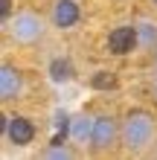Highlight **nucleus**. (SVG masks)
<instances>
[{
	"label": "nucleus",
	"mask_w": 157,
	"mask_h": 160,
	"mask_svg": "<svg viewBox=\"0 0 157 160\" xmlns=\"http://www.w3.org/2000/svg\"><path fill=\"white\" fill-rule=\"evenodd\" d=\"M154 64H157V50H154Z\"/></svg>",
	"instance_id": "obj_15"
},
{
	"label": "nucleus",
	"mask_w": 157,
	"mask_h": 160,
	"mask_svg": "<svg viewBox=\"0 0 157 160\" xmlns=\"http://www.w3.org/2000/svg\"><path fill=\"white\" fill-rule=\"evenodd\" d=\"M157 140V119L145 108H131L122 117V146L131 154H143Z\"/></svg>",
	"instance_id": "obj_1"
},
{
	"label": "nucleus",
	"mask_w": 157,
	"mask_h": 160,
	"mask_svg": "<svg viewBox=\"0 0 157 160\" xmlns=\"http://www.w3.org/2000/svg\"><path fill=\"white\" fill-rule=\"evenodd\" d=\"M6 32L15 44H35V41L44 38V21L35 12H21L9 21Z\"/></svg>",
	"instance_id": "obj_3"
},
{
	"label": "nucleus",
	"mask_w": 157,
	"mask_h": 160,
	"mask_svg": "<svg viewBox=\"0 0 157 160\" xmlns=\"http://www.w3.org/2000/svg\"><path fill=\"white\" fill-rule=\"evenodd\" d=\"M154 99H157V82H154Z\"/></svg>",
	"instance_id": "obj_14"
},
{
	"label": "nucleus",
	"mask_w": 157,
	"mask_h": 160,
	"mask_svg": "<svg viewBox=\"0 0 157 160\" xmlns=\"http://www.w3.org/2000/svg\"><path fill=\"white\" fill-rule=\"evenodd\" d=\"M50 21H52L55 29H73V26L81 21V6L76 0H55Z\"/></svg>",
	"instance_id": "obj_6"
},
{
	"label": "nucleus",
	"mask_w": 157,
	"mask_h": 160,
	"mask_svg": "<svg viewBox=\"0 0 157 160\" xmlns=\"http://www.w3.org/2000/svg\"><path fill=\"white\" fill-rule=\"evenodd\" d=\"M50 79H52L55 84L70 82V79H73V67H70V61H67V58H52V61H50Z\"/></svg>",
	"instance_id": "obj_10"
},
{
	"label": "nucleus",
	"mask_w": 157,
	"mask_h": 160,
	"mask_svg": "<svg viewBox=\"0 0 157 160\" xmlns=\"http://www.w3.org/2000/svg\"><path fill=\"white\" fill-rule=\"evenodd\" d=\"M116 143H122V122L110 114H99L93 122V140H90V148L96 154L110 152Z\"/></svg>",
	"instance_id": "obj_2"
},
{
	"label": "nucleus",
	"mask_w": 157,
	"mask_h": 160,
	"mask_svg": "<svg viewBox=\"0 0 157 160\" xmlns=\"http://www.w3.org/2000/svg\"><path fill=\"white\" fill-rule=\"evenodd\" d=\"M154 3H157V0H154Z\"/></svg>",
	"instance_id": "obj_16"
},
{
	"label": "nucleus",
	"mask_w": 157,
	"mask_h": 160,
	"mask_svg": "<svg viewBox=\"0 0 157 160\" xmlns=\"http://www.w3.org/2000/svg\"><path fill=\"white\" fill-rule=\"evenodd\" d=\"M0 131H3V137H6L12 146H17V148L29 146L32 140H35V134H38L35 122H32L29 117H21V114L3 117V122H0Z\"/></svg>",
	"instance_id": "obj_4"
},
{
	"label": "nucleus",
	"mask_w": 157,
	"mask_h": 160,
	"mask_svg": "<svg viewBox=\"0 0 157 160\" xmlns=\"http://www.w3.org/2000/svg\"><path fill=\"white\" fill-rule=\"evenodd\" d=\"M23 90V76L21 70L12 67V64H3L0 67V102H15Z\"/></svg>",
	"instance_id": "obj_7"
},
{
	"label": "nucleus",
	"mask_w": 157,
	"mask_h": 160,
	"mask_svg": "<svg viewBox=\"0 0 157 160\" xmlns=\"http://www.w3.org/2000/svg\"><path fill=\"white\" fill-rule=\"evenodd\" d=\"M93 122L96 117H87V114H79V117H73L70 122V137H73V143H79V146H90V140H93Z\"/></svg>",
	"instance_id": "obj_8"
},
{
	"label": "nucleus",
	"mask_w": 157,
	"mask_h": 160,
	"mask_svg": "<svg viewBox=\"0 0 157 160\" xmlns=\"http://www.w3.org/2000/svg\"><path fill=\"white\" fill-rule=\"evenodd\" d=\"M137 35H140L143 50H157V23L154 21H137Z\"/></svg>",
	"instance_id": "obj_9"
},
{
	"label": "nucleus",
	"mask_w": 157,
	"mask_h": 160,
	"mask_svg": "<svg viewBox=\"0 0 157 160\" xmlns=\"http://www.w3.org/2000/svg\"><path fill=\"white\" fill-rule=\"evenodd\" d=\"M0 21L9 26V21H12V0H0Z\"/></svg>",
	"instance_id": "obj_13"
},
{
	"label": "nucleus",
	"mask_w": 157,
	"mask_h": 160,
	"mask_svg": "<svg viewBox=\"0 0 157 160\" xmlns=\"http://www.w3.org/2000/svg\"><path fill=\"white\" fill-rule=\"evenodd\" d=\"M41 160H76V157H73V152L67 146H50L47 152L41 154Z\"/></svg>",
	"instance_id": "obj_12"
},
{
	"label": "nucleus",
	"mask_w": 157,
	"mask_h": 160,
	"mask_svg": "<svg viewBox=\"0 0 157 160\" xmlns=\"http://www.w3.org/2000/svg\"><path fill=\"white\" fill-rule=\"evenodd\" d=\"M140 47V35H137V23H119L108 32V52L110 55H128Z\"/></svg>",
	"instance_id": "obj_5"
},
{
	"label": "nucleus",
	"mask_w": 157,
	"mask_h": 160,
	"mask_svg": "<svg viewBox=\"0 0 157 160\" xmlns=\"http://www.w3.org/2000/svg\"><path fill=\"white\" fill-rule=\"evenodd\" d=\"M90 88H96V90H114L116 88V76L110 70H99L90 76Z\"/></svg>",
	"instance_id": "obj_11"
}]
</instances>
